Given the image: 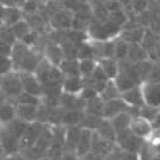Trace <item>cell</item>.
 Masks as SVG:
<instances>
[{"instance_id":"cell-12","label":"cell","mask_w":160,"mask_h":160,"mask_svg":"<svg viewBox=\"0 0 160 160\" xmlns=\"http://www.w3.org/2000/svg\"><path fill=\"white\" fill-rule=\"evenodd\" d=\"M73 19L74 16L68 11H58L52 15L50 24L55 31H68L73 27Z\"/></svg>"},{"instance_id":"cell-18","label":"cell","mask_w":160,"mask_h":160,"mask_svg":"<svg viewBox=\"0 0 160 160\" xmlns=\"http://www.w3.org/2000/svg\"><path fill=\"white\" fill-rule=\"evenodd\" d=\"M16 118V104L12 100H6L0 104V125H7Z\"/></svg>"},{"instance_id":"cell-52","label":"cell","mask_w":160,"mask_h":160,"mask_svg":"<svg viewBox=\"0 0 160 160\" xmlns=\"http://www.w3.org/2000/svg\"><path fill=\"white\" fill-rule=\"evenodd\" d=\"M16 2H18V6H19V7H20V6H22V4H23V3L26 2V0H16Z\"/></svg>"},{"instance_id":"cell-49","label":"cell","mask_w":160,"mask_h":160,"mask_svg":"<svg viewBox=\"0 0 160 160\" xmlns=\"http://www.w3.org/2000/svg\"><path fill=\"white\" fill-rule=\"evenodd\" d=\"M6 100H8V98L6 97V94H4V93H3L2 89H0V104H2L3 101H6Z\"/></svg>"},{"instance_id":"cell-38","label":"cell","mask_w":160,"mask_h":160,"mask_svg":"<svg viewBox=\"0 0 160 160\" xmlns=\"http://www.w3.org/2000/svg\"><path fill=\"white\" fill-rule=\"evenodd\" d=\"M145 82L160 83V63L159 62H152V66H151L149 73L147 75Z\"/></svg>"},{"instance_id":"cell-14","label":"cell","mask_w":160,"mask_h":160,"mask_svg":"<svg viewBox=\"0 0 160 160\" xmlns=\"http://www.w3.org/2000/svg\"><path fill=\"white\" fill-rule=\"evenodd\" d=\"M92 141H93V131L82 128L77 148H75V153H77V156L79 159L85 158L86 155H89L92 152Z\"/></svg>"},{"instance_id":"cell-30","label":"cell","mask_w":160,"mask_h":160,"mask_svg":"<svg viewBox=\"0 0 160 160\" xmlns=\"http://www.w3.org/2000/svg\"><path fill=\"white\" fill-rule=\"evenodd\" d=\"M98 62L96 58H85V59H79V73H81L82 78L90 77L94 72V69L97 68Z\"/></svg>"},{"instance_id":"cell-25","label":"cell","mask_w":160,"mask_h":160,"mask_svg":"<svg viewBox=\"0 0 160 160\" xmlns=\"http://www.w3.org/2000/svg\"><path fill=\"white\" fill-rule=\"evenodd\" d=\"M61 72L63 73L65 77L69 75H81L79 73V59L77 58H65L59 65Z\"/></svg>"},{"instance_id":"cell-8","label":"cell","mask_w":160,"mask_h":160,"mask_svg":"<svg viewBox=\"0 0 160 160\" xmlns=\"http://www.w3.org/2000/svg\"><path fill=\"white\" fill-rule=\"evenodd\" d=\"M120 97L125 101V104L129 106V109H136V113H137V109L141 108L143 105H145L143 92H141V83L128 89L125 92H122Z\"/></svg>"},{"instance_id":"cell-9","label":"cell","mask_w":160,"mask_h":160,"mask_svg":"<svg viewBox=\"0 0 160 160\" xmlns=\"http://www.w3.org/2000/svg\"><path fill=\"white\" fill-rule=\"evenodd\" d=\"M141 92H143L145 105L160 108V83L143 82L141 83Z\"/></svg>"},{"instance_id":"cell-51","label":"cell","mask_w":160,"mask_h":160,"mask_svg":"<svg viewBox=\"0 0 160 160\" xmlns=\"http://www.w3.org/2000/svg\"><path fill=\"white\" fill-rule=\"evenodd\" d=\"M32 160H50L47 156H43V158H38V159H32Z\"/></svg>"},{"instance_id":"cell-19","label":"cell","mask_w":160,"mask_h":160,"mask_svg":"<svg viewBox=\"0 0 160 160\" xmlns=\"http://www.w3.org/2000/svg\"><path fill=\"white\" fill-rule=\"evenodd\" d=\"M145 59H149L148 51H147L140 43H129L127 58L124 61H128V62H131V63H137V62H141Z\"/></svg>"},{"instance_id":"cell-11","label":"cell","mask_w":160,"mask_h":160,"mask_svg":"<svg viewBox=\"0 0 160 160\" xmlns=\"http://www.w3.org/2000/svg\"><path fill=\"white\" fill-rule=\"evenodd\" d=\"M116 143L109 141L101 137L100 135L93 131V141H92V153L97 155V156H106L108 153H110L114 148Z\"/></svg>"},{"instance_id":"cell-15","label":"cell","mask_w":160,"mask_h":160,"mask_svg":"<svg viewBox=\"0 0 160 160\" xmlns=\"http://www.w3.org/2000/svg\"><path fill=\"white\" fill-rule=\"evenodd\" d=\"M128 109H129V106L125 104V101H124L121 97L109 100V101H105L102 117L104 118H113L116 114L124 112V110H128Z\"/></svg>"},{"instance_id":"cell-22","label":"cell","mask_w":160,"mask_h":160,"mask_svg":"<svg viewBox=\"0 0 160 160\" xmlns=\"http://www.w3.org/2000/svg\"><path fill=\"white\" fill-rule=\"evenodd\" d=\"M20 19H23V11L19 6H14V7H6L4 12L2 15V20L4 26L11 27L12 24H15L16 22H19Z\"/></svg>"},{"instance_id":"cell-2","label":"cell","mask_w":160,"mask_h":160,"mask_svg":"<svg viewBox=\"0 0 160 160\" xmlns=\"http://www.w3.org/2000/svg\"><path fill=\"white\" fill-rule=\"evenodd\" d=\"M46 124H43L41 121H34L30 122L28 127L26 128V131L23 132L20 140H19V145H20V152H28L37 143V140L39 139L41 133L43 131V128Z\"/></svg>"},{"instance_id":"cell-29","label":"cell","mask_w":160,"mask_h":160,"mask_svg":"<svg viewBox=\"0 0 160 160\" xmlns=\"http://www.w3.org/2000/svg\"><path fill=\"white\" fill-rule=\"evenodd\" d=\"M104 104L105 101L101 97H96L90 101H86L85 105V113H90V114H96V116H101L102 117V112H104Z\"/></svg>"},{"instance_id":"cell-37","label":"cell","mask_w":160,"mask_h":160,"mask_svg":"<svg viewBox=\"0 0 160 160\" xmlns=\"http://www.w3.org/2000/svg\"><path fill=\"white\" fill-rule=\"evenodd\" d=\"M0 41H4V42H7V43H10V44L14 46V44L18 42V39L15 38L11 27L3 24L2 27H0Z\"/></svg>"},{"instance_id":"cell-31","label":"cell","mask_w":160,"mask_h":160,"mask_svg":"<svg viewBox=\"0 0 160 160\" xmlns=\"http://www.w3.org/2000/svg\"><path fill=\"white\" fill-rule=\"evenodd\" d=\"M28 124L30 122H26V121H23V120H20V118L16 117L15 120H12L10 124H7V125H3V127H6L7 129L12 133V135L16 136L18 139L20 140V137H22V135H23V132L26 131V128L28 127Z\"/></svg>"},{"instance_id":"cell-26","label":"cell","mask_w":160,"mask_h":160,"mask_svg":"<svg viewBox=\"0 0 160 160\" xmlns=\"http://www.w3.org/2000/svg\"><path fill=\"white\" fill-rule=\"evenodd\" d=\"M121 96V92H120V89L117 88L116 82H114V79H109L108 82H106L105 88L102 89V92L100 93V97L104 101H109V100H113V98H118V97Z\"/></svg>"},{"instance_id":"cell-36","label":"cell","mask_w":160,"mask_h":160,"mask_svg":"<svg viewBox=\"0 0 160 160\" xmlns=\"http://www.w3.org/2000/svg\"><path fill=\"white\" fill-rule=\"evenodd\" d=\"M15 104H34V105H41L42 104V98L32 94H28V93L23 92L20 96H18L14 100Z\"/></svg>"},{"instance_id":"cell-35","label":"cell","mask_w":160,"mask_h":160,"mask_svg":"<svg viewBox=\"0 0 160 160\" xmlns=\"http://www.w3.org/2000/svg\"><path fill=\"white\" fill-rule=\"evenodd\" d=\"M127 20H128V16H127V14L122 10H117V11H113V12H109L108 22H110V23L114 24V26H117V27H121L122 24H125Z\"/></svg>"},{"instance_id":"cell-47","label":"cell","mask_w":160,"mask_h":160,"mask_svg":"<svg viewBox=\"0 0 160 160\" xmlns=\"http://www.w3.org/2000/svg\"><path fill=\"white\" fill-rule=\"evenodd\" d=\"M148 54H155V58H156L158 62H160V39H159V42L156 43V46H155L152 50H151Z\"/></svg>"},{"instance_id":"cell-7","label":"cell","mask_w":160,"mask_h":160,"mask_svg":"<svg viewBox=\"0 0 160 160\" xmlns=\"http://www.w3.org/2000/svg\"><path fill=\"white\" fill-rule=\"evenodd\" d=\"M43 58L47 59L51 65L59 66L66 57L63 52V48L58 42H47L43 46Z\"/></svg>"},{"instance_id":"cell-45","label":"cell","mask_w":160,"mask_h":160,"mask_svg":"<svg viewBox=\"0 0 160 160\" xmlns=\"http://www.w3.org/2000/svg\"><path fill=\"white\" fill-rule=\"evenodd\" d=\"M59 160H79V158L77 156L75 152H69V151H65V153L59 158Z\"/></svg>"},{"instance_id":"cell-16","label":"cell","mask_w":160,"mask_h":160,"mask_svg":"<svg viewBox=\"0 0 160 160\" xmlns=\"http://www.w3.org/2000/svg\"><path fill=\"white\" fill-rule=\"evenodd\" d=\"M83 86H85V79L81 75H69L65 77L62 82L63 93H69V94H79Z\"/></svg>"},{"instance_id":"cell-6","label":"cell","mask_w":160,"mask_h":160,"mask_svg":"<svg viewBox=\"0 0 160 160\" xmlns=\"http://www.w3.org/2000/svg\"><path fill=\"white\" fill-rule=\"evenodd\" d=\"M129 131L133 135L145 140L153 132V127H152V122L149 120H147L145 117L140 116V114H133L131 124H129Z\"/></svg>"},{"instance_id":"cell-43","label":"cell","mask_w":160,"mask_h":160,"mask_svg":"<svg viewBox=\"0 0 160 160\" xmlns=\"http://www.w3.org/2000/svg\"><path fill=\"white\" fill-rule=\"evenodd\" d=\"M12 52V44L0 41V55H6V57H11Z\"/></svg>"},{"instance_id":"cell-33","label":"cell","mask_w":160,"mask_h":160,"mask_svg":"<svg viewBox=\"0 0 160 160\" xmlns=\"http://www.w3.org/2000/svg\"><path fill=\"white\" fill-rule=\"evenodd\" d=\"M128 48H129V43L118 37V39L114 42V59H117L118 62L125 59L128 54Z\"/></svg>"},{"instance_id":"cell-48","label":"cell","mask_w":160,"mask_h":160,"mask_svg":"<svg viewBox=\"0 0 160 160\" xmlns=\"http://www.w3.org/2000/svg\"><path fill=\"white\" fill-rule=\"evenodd\" d=\"M0 3H2L4 7H14V6H18V2H16V0H0Z\"/></svg>"},{"instance_id":"cell-3","label":"cell","mask_w":160,"mask_h":160,"mask_svg":"<svg viewBox=\"0 0 160 160\" xmlns=\"http://www.w3.org/2000/svg\"><path fill=\"white\" fill-rule=\"evenodd\" d=\"M143 140L144 139L133 135V133L128 129V131L117 135L116 145L121 151H127V152H132V153H139L141 147H143Z\"/></svg>"},{"instance_id":"cell-1","label":"cell","mask_w":160,"mask_h":160,"mask_svg":"<svg viewBox=\"0 0 160 160\" xmlns=\"http://www.w3.org/2000/svg\"><path fill=\"white\" fill-rule=\"evenodd\" d=\"M0 89L6 94L8 100L14 101L18 96H20L23 93V85H22V78L20 73L16 70L0 75Z\"/></svg>"},{"instance_id":"cell-42","label":"cell","mask_w":160,"mask_h":160,"mask_svg":"<svg viewBox=\"0 0 160 160\" xmlns=\"http://www.w3.org/2000/svg\"><path fill=\"white\" fill-rule=\"evenodd\" d=\"M131 6H132V10L136 14H141V12L147 11V8H148V0H132Z\"/></svg>"},{"instance_id":"cell-5","label":"cell","mask_w":160,"mask_h":160,"mask_svg":"<svg viewBox=\"0 0 160 160\" xmlns=\"http://www.w3.org/2000/svg\"><path fill=\"white\" fill-rule=\"evenodd\" d=\"M0 147H2L4 156H10V155L20 152L19 139L12 135V133L3 125H0Z\"/></svg>"},{"instance_id":"cell-10","label":"cell","mask_w":160,"mask_h":160,"mask_svg":"<svg viewBox=\"0 0 160 160\" xmlns=\"http://www.w3.org/2000/svg\"><path fill=\"white\" fill-rule=\"evenodd\" d=\"M22 78V85H23V92L28 94L42 97V82L38 79L35 73H27V72H19Z\"/></svg>"},{"instance_id":"cell-21","label":"cell","mask_w":160,"mask_h":160,"mask_svg":"<svg viewBox=\"0 0 160 160\" xmlns=\"http://www.w3.org/2000/svg\"><path fill=\"white\" fill-rule=\"evenodd\" d=\"M94 132L97 133V135H100L101 137H104V139L116 143L117 133H116V131H114V127H113V124L109 118H102Z\"/></svg>"},{"instance_id":"cell-39","label":"cell","mask_w":160,"mask_h":160,"mask_svg":"<svg viewBox=\"0 0 160 160\" xmlns=\"http://www.w3.org/2000/svg\"><path fill=\"white\" fill-rule=\"evenodd\" d=\"M14 70V63H12L11 57L0 55V75H4Z\"/></svg>"},{"instance_id":"cell-54","label":"cell","mask_w":160,"mask_h":160,"mask_svg":"<svg viewBox=\"0 0 160 160\" xmlns=\"http://www.w3.org/2000/svg\"><path fill=\"white\" fill-rule=\"evenodd\" d=\"M0 160H3V159H0Z\"/></svg>"},{"instance_id":"cell-13","label":"cell","mask_w":160,"mask_h":160,"mask_svg":"<svg viewBox=\"0 0 160 160\" xmlns=\"http://www.w3.org/2000/svg\"><path fill=\"white\" fill-rule=\"evenodd\" d=\"M39 106L34 104H16V117L26 122L38 121Z\"/></svg>"},{"instance_id":"cell-46","label":"cell","mask_w":160,"mask_h":160,"mask_svg":"<svg viewBox=\"0 0 160 160\" xmlns=\"http://www.w3.org/2000/svg\"><path fill=\"white\" fill-rule=\"evenodd\" d=\"M152 127H153V131H160V108H159L155 118L152 120Z\"/></svg>"},{"instance_id":"cell-24","label":"cell","mask_w":160,"mask_h":160,"mask_svg":"<svg viewBox=\"0 0 160 160\" xmlns=\"http://www.w3.org/2000/svg\"><path fill=\"white\" fill-rule=\"evenodd\" d=\"M83 114L85 112L82 110H74V109H65L63 112V116H62V122L61 125L63 127H77V125H81V121L83 118Z\"/></svg>"},{"instance_id":"cell-40","label":"cell","mask_w":160,"mask_h":160,"mask_svg":"<svg viewBox=\"0 0 160 160\" xmlns=\"http://www.w3.org/2000/svg\"><path fill=\"white\" fill-rule=\"evenodd\" d=\"M78 96L86 102V101H90V100H93V98H96V97H98L100 94H98V92H97L93 86H90V85H85V86H83V89L81 90V93H79Z\"/></svg>"},{"instance_id":"cell-50","label":"cell","mask_w":160,"mask_h":160,"mask_svg":"<svg viewBox=\"0 0 160 160\" xmlns=\"http://www.w3.org/2000/svg\"><path fill=\"white\" fill-rule=\"evenodd\" d=\"M4 8H6V7H4V6H3V4H2V3H0V18H2V15H3V12H4Z\"/></svg>"},{"instance_id":"cell-41","label":"cell","mask_w":160,"mask_h":160,"mask_svg":"<svg viewBox=\"0 0 160 160\" xmlns=\"http://www.w3.org/2000/svg\"><path fill=\"white\" fill-rule=\"evenodd\" d=\"M23 14H35L38 10V3L35 0H26V2L20 6Z\"/></svg>"},{"instance_id":"cell-34","label":"cell","mask_w":160,"mask_h":160,"mask_svg":"<svg viewBox=\"0 0 160 160\" xmlns=\"http://www.w3.org/2000/svg\"><path fill=\"white\" fill-rule=\"evenodd\" d=\"M104 117L101 116H96V114H90V113H85L83 114V118L81 121V128H86V129H92L96 131V128L98 127V124L101 122V120Z\"/></svg>"},{"instance_id":"cell-20","label":"cell","mask_w":160,"mask_h":160,"mask_svg":"<svg viewBox=\"0 0 160 160\" xmlns=\"http://www.w3.org/2000/svg\"><path fill=\"white\" fill-rule=\"evenodd\" d=\"M81 131H82V128L79 125L66 128V136H65V149L66 151H69V152H75L79 136H81Z\"/></svg>"},{"instance_id":"cell-23","label":"cell","mask_w":160,"mask_h":160,"mask_svg":"<svg viewBox=\"0 0 160 160\" xmlns=\"http://www.w3.org/2000/svg\"><path fill=\"white\" fill-rule=\"evenodd\" d=\"M98 66L102 69V72L105 73V75L109 79H114L118 73V68H120V62L114 58H101L97 59Z\"/></svg>"},{"instance_id":"cell-17","label":"cell","mask_w":160,"mask_h":160,"mask_svg":"<svg viewBox=\"0 0 160 160\" xmlns=\"http://www.w3.org/2000/svg\"><path fill=\"white\" fill-rule=\"evenodd\" d=\"M133 117V112L131 109L128 110H124V112L116 114L113 118H109L112 121L113 127H114V131L118 135V133H122L129 129V124H131V120Z\"/></svg>"},{"instance_id":"cell-27","label":"cell","mask_w":160,"mask_h":160,"mask_svg":"<svg viewBox=\"0 0 160 160\" xmlns=\"http://www.w3.org/2000/svg\"><path fill=\"white\" fill-rule=\"evenodd\" d=\"M11 30H12V32H14L15 38L18 41H22L26 35L32 31V27H31V24L26 19H20L19 22H16L15 24L11 26Z\"/></svg>"},{"instance_id":"cell-32","label":"cell","mask_w":160,"mask_h":160,"mask_svg":"<svg viewBox=\"0 0 160 160\" xmlns=\"http://www.w3.org/2000/svg\"><path fill=\"white\" fill-rule=\"evenodd\" d=\"M159 39H160V35L155 34L153 31H151V30H145V31H144V35H143V39H141V42H140V44L145 48L147 51L149 52L155 46H156V43L159 42Z\"/></svg>"},{"instance_id":"cell-4","label":"cell","mask_w":160,"mask_h":160,"mask_svg":"<svg viewBox=\"0 0 160 160\" xmlns=\"http://www.w3.org/2000/svg\"><path fill=\"white\" fill-rule=\"evenodd\" d=\"M43 59V52L35 50L34 47H30L26 54L22 58L16 72H27V73H35V70L39 66V63Z\"/></svg>"},{"instance_id":"cell-44","label":"cell","mask_w":160,"mask_h":160,"mask_svg":"<svg viewBox=\"0 0 160 160\" xmlns=\"http://www.w3.org/2000/svg\"><path fill=\"white\" fill-rule=\"evenodd\" d=\"M3 160H30L28 156L23 152H18L14 155H10V156H4Z\"/></svg>"},{"instance_id":"cell-53","label":"cell","mask_w":160,"mask_h":160,"mask_svg":"<svg viewBox=\"0 0 160 160\" xmlns=\"http://www.w3.org/2000/svg\"><path fill=\"white\" fill-rule=\"evenodd\" d=\"M4 155H3V151H2V147H0V159H3Z\"/></svg>"},{"instance_id":"cell-28","label":"cell","mask_w":160,"mask_h":160,"mask_svg":"<svg viewBox=\"0 0 160 160\" xmlns=\"http://www.w3.org/2000/svg\"><path fill=\"white\" fill-rule=\"evenodd\" d=\"M144 28H139V27H135V28H129L127 31L120 35V38L124 39L125 42L128 43H140L141 39H143V35H144Z\"/></svg>"}]
</instances>
